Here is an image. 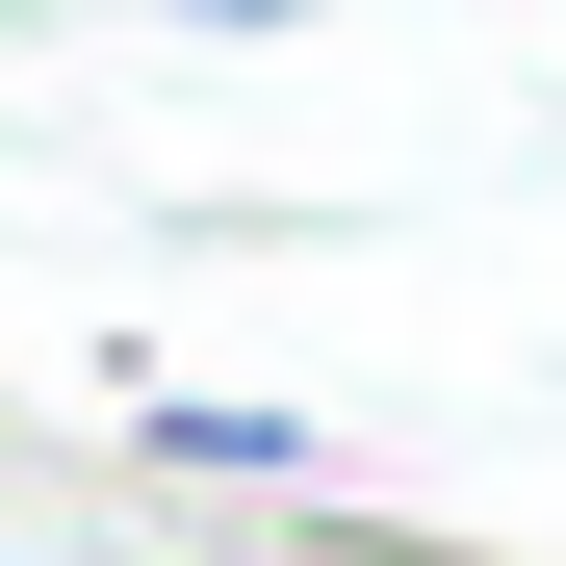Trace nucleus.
<instances>
[{"instance_id": "1", "label": "nucleus", "mask_w": 566, "mask_h": 566, "mask_svg": "<svg viewBox=\"0 0 566 566\" xmlns=\"http://www.w3.org/2000/svg\"><path fill=\"white\" fill-rule=\"evenodd\" d=\"M129 463H180V490H310V412H232V387H155Z\"/></svg>"}, {"instance_id": "2", "label": "nucleus", "mask_w": 566, "mask_h": 566, "mask_svg": "<svg viewBox=\"0 0 566 566\" xmlns=\"http://www.w3.org/2000/svg\"><path fill=\"white\" fill-rule=\"evenodd\" d=\"M207 27H310V0H207Z\"/></svg>"}]
</instances>
